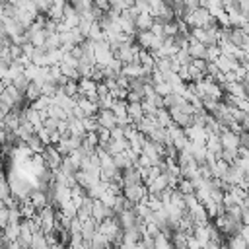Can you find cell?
Wrapping results in <instances>:
<instances>
[{
  "instance_id": "6da1fadb",
  "label": "cell",
  "mask_w": 249,
  "mask_h": 249,
  "mask_svg": "<svg viewBox=\"0 0 249 249\" xmlns=\"http://www.w3.org/2000/svg\"><path fill=\"white\" fill-rule=\"evenodd\" d=\"M121 195H123L128 202H132V204H138V202H142V200L148 196V193H146V185H144V183L123 187V189H121Z\"/></svg>"
},
{
  "instance_id": "7a4b0ae2",
  "label": "cell",
  "mask_w": 249,
  "mask_h": 249,
  "mask_svg": "<svg viewBox=\"0 0 249 249\" xmlns=\"http://www.w3.org/2000/svg\"><path fill=\"white\" fill-rule=\"evenodd\" d=\"M41 158H43V161H45V167L47 169H51V171H56L58 167H60V161H62V156L54 150V146H45V150L41 152Z\"/></svg>"
},
{
  "instance_id": "3957f363",
  "label": "cell",
  "mask_w": 249,
  "mask_h": 249,
  "mask_svg": "<svg viewBox=\"0 0 249 249\" xmlns=\"http://www.w3.org/2000/svg\"><path fill=\"white\" fill-rule=\"evenodd\" d=\"M113 216V210L109 208V206H105L101 200H93L91 202V220L93 222H103V220H107V218H111Z\"/></svg>"
},
{
  "instance_id": "277c9868",
  "label": "cell",
  "mask_w": 249,
  "mask_h": 249,
  "mask_svg": "<svg viewBox=\"0 0 249 249\" xmlns=\"http://www.w3.org/2000/svg\"><path fill=\"white\" fill-rule=\"evenodd\" d=\"M95 121H97V124L101 128H107V130H111V128L117 126V119L111 113V109H99L97 115H95Z\"/></svg>"
},
{
  "instance_id": "5b68a950",
  "label": "cell",
  "mask_w": 249,
  "mask_h": 249,
  "mask_svg": "<svg viewBox=\"0 0 249 249\" xmlns=\"http://www.w3.org/2000/svg\"><path fill=\"white\" fill-rule=\"evenodd\" d=\"M187 53H189V56H191L193 60H204V58H206V47H204L202 43L195 41L193 37L189 39V49H187Z\"/></svg>"
},
{
  "instance_id": "8992f818",
  "label": "cell",
  "mask_w": 249,
  "mask_h": 249,
  "mask_svg": "<svg viewBox=\"0 0 249 249\" xmlns=\"http://www.w3.org/2000/svg\"><path fill=\"white\" fill-rule=\"evenodd\" d=\"M121 181H123V187H128V185H140V183H142L140 173H138L136 167L123 169V171H121Z\"/></svg>"
},
{
  "instance_id": "52a82bcc",
  "label": "cell",
  "mask_w": 249,
  "mask_h": 249,
  "mask_svg": "<svg viewBox=\"0 0 249 249\" xmlns=\"http://www.w3.org/2000/svg\"><path fill=\"white\" fill-rule=\"evenodd\" d=\"M220 144H222V150H237L239 148L237 134H233L230 130H222L220 132Z\"/></svg>"
},
{
  "instance_id": "ba28073f",
  "label": "cell",
  "mask_w": 249,
  "mask_h": 249,
  "mask_svg": "<svg viewBox=\"0 0 249 249\" xmlns=\"http://www.w3.org/2000/svg\"><path fill=\"white\" fill-rule=\"evenodd\" d=\"M29 202L33 204V208L39 212L41 208H45L47 204H49V198H47V195H45V191H39V189H33L31 193H29Z\"/></svg>"
},
{
  "instance_id": "9c48e42d",
  "label": "cell",
  "mask_w": 249,
  "mask_h": 249,
  "mask_svg": "<svg viewBox=\"0 0 249 249\" xmlns=\"http://www.w3.org/2000/svg\"><path fill=\"white\" fill-rule=\"evenodd\" d=\"M76 105L82 109V113H84V119H93V117L97 115V111H99V107H97L95 103H89L86 97H82V99H80Z\"/></svg>"
},
{
  "instance_id": "30bf717a",
  "label": "cell",
  "mask_w": 249,
  "mask_h": 249,
  "mask_svg": "<svg viewBox=\"0 0 249 249\" xmlns=\"http://www.w3.org/2000/svg\"><path fill=\"white\" fill-rule=\"evenodd\" d=\"M144 140H146V136L144 134H140L138 130L126 140L128 142V150L132 152V154H136V156H140V152H142V144H144Z\"/></svg>"
},
{
  "instance_id": "8fae6325",
  "label": "cell",
  "mask_w": 249,
  "mask_h": 249,
  "mask_svg": "<svg viewBox=\"0 0 249 249\" xmlns=\"http://www.w3.org/2000/svg\"><path fill=\"white\" fill-rule=\"evenodd\" d=\"M117 222H119L121 230L132 228L134 222H136V214H134V210H124V212H121V214L117 216Z\"/></svg>"
},
{
  "instance_id": "7c38bea8",
  "label": "cell",
  "mask_w": 249,
  "mask_h": 249,
  "mask_svg": "<svg viewBox=\"0 0 249 249\" xmlns=\"http://www.w3.org/2000/svg\"><path fill=\"white\" fill-rule=\"evenodd\" d=\"M95 231H97V222H93L91 218H89L88 222H84V224H82V230H80V235H82L84 243H88V241L95 235Z\"/></svg>"
},
{
  "instance_id": "4fadbf2b",
  "label": "cell",
  "mask_w": 249,
  "mask_h": 249,
  "mask_svg": "<svg viewBox=\"0 0 249 249\" xmlns=\"http://www.w3.org/2000/svg\"><path fill=\"white\" fill-rule=\"evenodd\" d=\"M154 25V19L150 14H138L134 19V27L136 31H150V27Z\"/></svg>"
},
{
  "instance_id": "5bb4252c",
  "label": "cell",
  "mask_w": 249,
  "mask_h": 249,
  "mask_svg": "<svg viewBox=\"0 0 249 249\" xmlns=\"http://www.w3.org/2000/svg\"><path fill=\"white\" fill-rule=\"evenodd\" d=\"M126 117H128V121H130L132 124H136V123L144 117L140 103H126Z\"/></svg>"
},
{
  "instance_id": "9a60e30c",
  "label": "cell",
  "mask_w": 249,
  "mask_h": 249,
  "mask_svg": "<svg viewBox=\"0 0 249 249\" xmlns=\"http://www.w3.org/2000/svg\"><path fill=\"white\" fill-rule=\"evenodd\" d=\"M193 237L196 239V243H198L202 249L210 243V239H208V228H206V226H195V230H193Z\"/></svg>"
},
{
  "instance_id": "2e32d148",
  "label": "cell",
  "mask_w": 249,
  "mask_h": 249,
  "mask_svg": "<svg viewBox=\"0 0 249 249\" xmlns=\"http://www.w3.org/2000/svg\"><path fill=\"white\" fill-rule=\"evenodd\" d=\"M23 97H25V101H27V103H33V101H37V99L41 97V86H37V84L29 82L27 89L23 91Z\"/></svg>"
},
{
  "instance_id": "e0dca14e",
  "label": "cell",
  "mask_w": 249,
  "mask_h": 249,
  "mask_svg": "<svg viewBox=\"0 0 249 249\" xmlns=\"http://www.w3.org/2000/svg\"><path fill=\"white\" fill-rule=\"evenodd\" d=\"M47 117H51V119H54V121H66V119H68L66 111H64L62 107L54 105V103H51V105L47 107Z\"/></svg>"
},
{
  "instance_id": "ac0fdd59",
  "label": "cell",
  "mask_w": 249,
  "mask_h": 249,
  "mask_svg": "<svg viewBox=\"0 0 249 249\" xmlns=\"http://www.w3.org/2000/svg\"><path fill=\"white\" fill-rule=\"evenodd\" d=\"M175 191H177L179 195H183V196L195 195V187H193V183H191L189 179H183V177L177 181V185H175Z\"/></svg>"
},
{
  "instance_id": "d6986e66",
  "label": "cell",
  "mask_w": 249,
  "mask_h": 249,
  "mask_svg": "<svg viewBox=\"0 0 249 249\" xmlns=\"http://www.w3.org/2000/svg\"><path fill=\"white\" fill-rule=\"evenodd\" d=\"M156 123L161 126V128H167V126H171L173 123H171V117H169V111L167 109H158L156 111Z\"/></svg>"
},
{
  "instance_id": "ffe728a7",
  "label": "cell",
  "mask_w": 249,
  "mask_h": 249,
  "mask_svg": "<svg viewBox=\"0 0 249 249\" xmlns=\"http://www.w3.org/2000/svg\"><path fill=\"white\" fill-rule=\"evenodd\" d=\"M2 233H4V239H6L8 243L16 241L18 235H19V224H8V226L2 230Z\"/></svg>"
},
{
  "instance_id": "44dd1931",
  "label": "cell",
  "mask_w": 249,
  "mask_h": 249,
  "mask_svg": "<svg viewBox=\"0 0 249 249\" xmlns=\"http://www.w3.org/2000/svg\"><path fill=\"white\" fill-rule=\"evenodd\" d=\"M29 249H49V243H47V239H45V233H43V231L33 233Z\"/></svg>"
},
{
  "instance_id": "7402d4cb",
  "label": "cell",
  "mask_w": 249,
  "mask_h": 249,
  "mask_svg": "<svg viewBox=\"0 0 249 249\" xmlns=\"http://www.w3.org/2000/svg\"><path fill=\"white\" fill-rule=\"evenodd\" d=\"M25 148H27V150H29L31 154H41V152L45 150L43 142H41V140H39V138H37L35 134H33V136H31V138H29V140L25 142Z\"/></svg>"
},
{
  "instance_id": "603a6c76",
  "label": "cell",
  "mask_w": 249,
  "mask_h": 249,
  "mask_svg": "<svg viewBox=\"0 0 249 249\" xmlns=\"http://www.w3.org/2000/svg\"><path fill=\"white\" fill-rule=\"evenodd\" d=\"M12 86H14L19 93H23V91L27 89V86H29V80H27L23 74H18V76H14V78H12Z\"/></svg>"
},
{
  "instance_id": "cb8c5ba5",
  "label": "cell",
  "mask_w": 249,
  "mask_h": 249,
  "mask_svg": "<svg viewBox=\"0 0 249 249\" xmlns=\"http://www.w3.org/2000/svg\"><path fill=\"white\" fill-rule=\"evenodd\" d=\"M64 95H68V97H74L76 93H78V80H68L62 88H58Z\"/></svg>"
},
{
  "instance_id": "d4e9b609",
  "label": "cell",
  "mask_w": 249,
  "mask_h": 249,
  "mask_svg": "<svg viewBox=\"0 0 249 249\" xmlns=\"http://www.w3.org/2000/svg\"><path fill=\"white\" fill-rule=\"evenodd\" d=\"M173 58H175V62H177L179 66H189V64L193 62V58L189 56V53H187L185 49H179V51H177V54H175Z\"/></svg>"
},
{
  "instance_id": "484cf974",
  "label": "cell",
  "mask_w": 249,
  "mask_h": 249,
  "mask_svg": "<svg viewBox=\"0 0 249 249\" xmlns=\"http://www.w3.org/2000/svg\"><path fill=\"white\" fill-rule=\"evenodd\" d=\"M228 249H247V241L241 239L239 235H233V237H228Z\"/></svg>"
},
{
  "instance_id": "4316f807",
  "label": "cell",
  "mask_w": 249,
  "mask_h": 249,
  "mask_svg": "<svg viewBox=\"0 0 249 249\" xmlns=\"http://www.w3.org/2000/svg\"><path fill=\"white\" fill-rule=\"evenodd\" d=\"M152 88H154V93L160 95V97H165V95L171 93V88H169L167 82H160V84H156V86H152Z\"/></svg>"
},
{
  "instance_id": "83f0119b",
  "label": "cell",
  "mask_w": 249,
  "mask_h": 249,
  "mask_svg": "<svg viewBox=\"0 0 249 249\" xmlns=\"http://www.w3.org/2000/svg\"><path fill=\"white\" fill-rule=\"evenodd\" d=\"M56 126H58V121H54V119L47 117V119L43 121V126H41V128L51 136V134H54V132H56Z\"/></svg>"
},
{
  "instance_id": "f1b7e54d",
  "label": "cell",
  "mask_w": 249,
  "mask_h": 249,
  "mask_svg": "<svg viewBox=\"0 0 249 249\" xmlns=\"http://www.w3.org/2000/svg\"><path fill=\"white\" fill-rule=\"evenodd\" d=\"M82 126H84V130H86V134H91V132H97V128H99V124H97V121H95V117H93V119H82Z\"/></svg>"
},
{
  "instance_id": "f546056e",
  "label": "cell",
  "mask_w": 249,
  "mask_h": 249,
  "mask_svg": "<svg viewBox=\"0 0 249 249\" xmlns=\"http://www.w3.org/2000/svg\"><path fill=\"white\" fill-rule=\"evenodd\" d=\"M222 53H220V47L216 45V47H206V62H216V58L220 56Z\"/></svg>"
},
{
  "instance_id": "4dcf8cb0",
  "label": "cell",
  "mask_w": 249,
  "mask_h": 249,
  "mask_svg": "<svg viewBox=\"0 0 249 249\" xmlns=\"http://www.w3.org/2000/svg\"><path fill=\"white\" fill-rule=\"evenodd\" d=\"M51 4H53V2H49V0H39V2H35L37 14H45V16H47V12L51 10Z\"/></svg>"
},
{
  "instance_id": "1f68e13d",
  "label": "cell",
  "mask_w": 249,
  "mask_h": 249,
  "mask_svg": "<svg viewBox=\"0 0 249 249\" xmlns=\"http://www.w3.org/2000/svg\"><path fill=\"white\" fill-rule=\"evenodd\" d=\"M142 99H144V95L136 93V91H126V97H124L126 103H142Z\"/></svg>"
},
{
  "instance_id": "d6a6232c",
  "label": "cell",
  "mask_w": 249,
  "mask_h": 249,
  "mask_svg": "<svg viewBox=\"0 0 249 249\" xmlns=\"http://www.w3.org/2000/svg\"><path fill=\"white\" fill-rule=\"evenodd\" d=\"M109 136H111V140H124V132H123L121 126L111 128V130H109Z\"/></svg>"
},
{
  "instance_id": "836d02e7",
  "label": "cell",
  "mask_w": 249,
  "mask_h": 249,
  "mask_svg": "<svg viewBox=\"0 0 249 249\" xmlns=\"http://www.w3.org/2000/svg\"><path fill=\"white\" fill-rule=\"evenodd\" d=\"M8 53H10V58H12V60L23 56V54H21V47H18V45H10V47H8Z\"/></svg>"
},
{
  "instance_id": "e575fe53",
  "label": "cell",
  "mask_w": 249,
  "mask_h": 249,
  "mask_svg": "<svg viewBox=\"0 0 249 249\" xmlns=\"http://www.w3.org/2000/svg\"><path fill=\"white\" fill-rule=\"evenodd\" d=\"M80 230H82V224H80L76 218H72L70 228H68V233H70V235H76V233H80Z\"/></svg>"
},
{
  "instance_id": "d590c367",
  "label": "cell",
  "mask_w": 249,
  "mask_h": 249,
  "mask_svg": "<svg viewBox=\"0 0 249 249\" xmlns=\"http://www.w3.org/2000/svg\"><path fill=\"white\" fill-rule=\"evenodd\" d=\"M95 93H97V99H101V97L109 95V91H107V88H105L103 84H97V86H95Z\"/></svg>"
},
{
  "instance_id": "8d00e7d4",
  "label": "cell",
  "mask_w": 249,
  "mask_h": 249,
  "mask_svg": "<svg viewBox=\"0 0 249 249\" xmlns=\"http://www.w3.org/2000/svg\"><path fill=\"white\" fill-rule=\"evenodd\" d=\"M6 72H8V66H6L4 62H0V80L6 76Z\"/></svg>"
},
{
  "instance_id": "74e56055",
  "label": "cell",
  "mask_w": 249,
  "mask_h": 249,
  "mask_svg": "<svg viewBox=\"0 0 249 249\" xmlns=\"http://www.w3.org/2000/svg\"><path fill=\"white\" fill-rule=\"evenodd\" d=\"M49 249H66V247H62V245H58V243H54V245H49Z\"/></svg>"
},
{
  "instance_id": "f35d334b",
  "label": "cell",
  "mask_w": 249,
  "mask_h": 249,
  "mask_svg": "<svg viewBox=\"0 0 249 249\" xmlns=\"http://www.w3.org/2000/svg\"><path fill=\"white\" fill-rule=\"evenodd\" d=\"M4 88H6V86H4V82H2V80H0V93H2V91H4Z\"/></svg>"
}]
</instances>
